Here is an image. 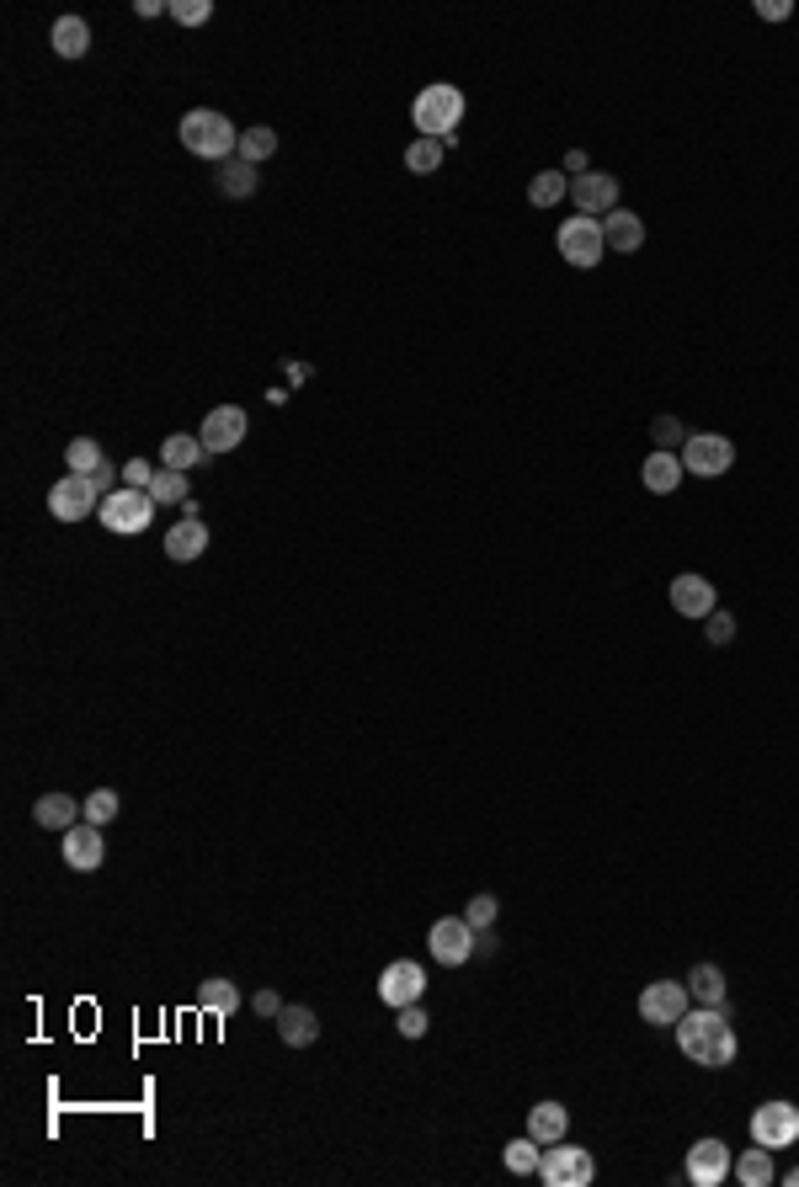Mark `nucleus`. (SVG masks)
<instances>
[{
	"instance_id": "obj_18",
	"label": "nucleus",
	"mask_w": 799,
	"mask_h": 1187,
	"mask_svg": "<svg viewBox=\"0 0 799 1187\" xmlns=\"http://www.w3.org/2000/svg\"><path fill=\"white\" fill-rule=\"evenodd\" d=\"M166 554H171L177 565L203 559V554H209V527H203V517H182L177 527H166Z\"/></svg>"
},
{
	"instance_id": "obj_3",
	"label": "nucleus",
	"mask_w": 799,
	"mask_h": 1187,
	"mask_svg": "<svg viewBox=\"0 0 799 1187\" xmlns=\"http://www.w3.org/2000/svg\"><path fill=\"white\" fill-rule=\"evenodd\" d=\"M182 145L187 154H198V160H209V165H224V160H235L241 150V128L214 113V107H192L182 118Z\"/></svg>"
},
{
	"instance_id": "obj_42",
	"label": "nucleus",
	"mask_w": 799,
	"mask_h": 1187,
	"mask_svg": "<svg viewBox=\"0 0 799 1187\" xmlns=\"http://www.w3.org/2000/svg\"><path fill=\"white\" fill-rule=\"evenodd\" d=\"M150 480H155V463H150V458H128V463H124V485L128 490H150Z\"/></svg>"
},
{
	"instance_id": "obj_5",
	"label": "nucleus",
	"mask_w": 799,
	"mask_h": 1187,
	"mask_svg": "<svg viewBox=\"0 0 799 1187\" xmlns=\"http://www.w3.org/2000/svg\"><path fill=\"white\" fill-rule=\"evenodd\" d=\"M554 250L571 261V267H597L603 256H608V240H603V218H586V214H576V218H565L560 229H554Z\"/></svg>"
},
{
	"instance_id": "obj_12",
	"label": "nucleus",
	"mask_w": 799,
	"mask_h": 1187,
	"mask_svg": "<svg viewBox=\"0 0 799 1187\" xmlns=\"http://www.w3.org/2000/svg\"><path fill=\"white\" fill-rule=\"evenodd\" d=\"M49 512L60 522H81V517H96L102 512V495L86 474H64L60 485L49 490Z\"/></svg>"
},
{
	"instance_id": "obj_11",
	"label": "nucleus",
	"mask_w": 799,
	"mask_h": 1187,
	"mask_svg": "<svg viewBox=\"0 0 799 1187\" xmlns=\"http://www.w3.org/2000/svg\"><path fill=\"white\" fill-rule=\"evenodd\" d=\"M422 991H427V970L416 964V959H395V964H384L379 974V1002L384 1006H416L422 1002Z\"/></svg>"
},
{
	"instance_id": "obj_2",
	"label": "nucleus",
	"mask_w": 799,
	"mask_h": 1187,
	"mask_svg": "<svg viewBox=\"0 0 799 1187\" xmlns=\"http://www.w3.org/2000/svg\"><path fill=\"white\" fill-rule=\"evenodd\" d=\"M411 122H416V139H443L454 150L459 145V122H464V92L448 86V81H432L427 92L411 101Z\"/></svg>"
},
{
	"instance_id": "obj_39",
	"label": "nucleus",
	"mask_w": 799,
	"mask_h": 1187,
	"mask_svg": "<svg viewBox=\"0 0 799 1187\" xmlns=\"http://www.w3.org/2000/svg\"><path fill=\"white\" fill-rule=\"evenodd\" d=\"M171 17H177L182 28H203V22L214 17V0H171Z\"/></svg>"
},
{
	"instance_id": "obj_19",
	"label": "nucleus",
	"mask_w": 799,
	"mask_h": 1187,
	"mask_svg": "<svg viewBox=\"0 0 799 1187\" xmlns=\"http://www.w3.org/2000/svg\"><path fill=\"white\" fill-rule=\"evenodd\" d=\"M603 240H608V250H618V256H635V250L646 245V218L629 214V208H614V214L603 218Z\"/></svg>"
},
{
	"instance_id": "obj_21",
	"label": "nucleus",
	"mask_w": 799,
	"mask_h": 1187,
	"mask_svg": "<svg viewBox=\"0 0 799 1187\" xmlns=\"http://www.w3.org/2000/svg\"><path fill=\"white\" fill-rule=\"evenodd\" d=\"M277 1038H283L288 1049H309V1044L320 1038V1017H315L309 1006H283V1012H277Z\"/></svg>"
},
{
	"instance_id": "obj_25",
	"label": "nucleus",
	"mask_w": 799,
	"mask_h": 1187,
	"mask_svg": "<svg viewBox=\"0 0 799 1187\" xmlns=\"http://www.w3.org/2000/svg\"><path fill=\"white\" fill-rule=\"evenodd\" d=\"M54 54H60V60H86V54H92V28H86V17H60V22H54Z\"/></svg>"
},
{
	"instance_id": "obj_4",
	"label": "nucleus",
	"mask_w": 799,
	"mask_h": 1187,
	"mask_svg": "<svg viewBox=\"0 0 799 1187\" xmlns=\"http://www.w3.org/2000/svg\"><path fill=\"white\" fill-rule=\"evenodd\" d=\"M155 512H160V506H155L150 490L118 485L113 495H102V512H96V517H102V527H107V533H124V538H134V533H145V527L155 522Z\"/></svg>"
},
{
	"instance_id": "obj_32",
	"label": "nucleus",
	"mask_w": 799,
	"mask_h": 1187,
	"mask_svg": "<svg viewBox=\"0 0 799 1187\" xmlns=\"http://www.w3.org/2000/svg\"><path fill=\"white\" fill-rule=\"evenodd\" d=\"M64 463H70V474H86V480H92L96 469L107 463V453H102V442H96V437H75V442L64 448Z\"/></svg>"
},
{
	"instance_id": "obj_44",
	"label": "nucleus",
	"mask_w": 799,
	"mask_h": 1187,
	"mask_svg": "<svg viewBox=\"0 0 799 1187\" xmlns=\"http://www.w3.org/2000/svg\"><path fill=\"white\" fill-rule=\"evenodd\" d=\"M789 11H795L789 0H757V17H763V22H784Z\"/></svg>"
},
{
	"instance_id": "obj_47",
	"label": "nucleus",
	"mask_w": 799,
	"mask_h": 1187,
	"mask_svg": "<svg viewBox=\"0 0 799 1187\" xmlns=\"http://www.w3.org/2000/svg\"><path fill=\"white\" fill-rule=\"evenodd\" d=\"M475 953H480V959H486V953H496V932H491V927H486V932L475 938Z\"/></svg>"
},
{
	"instance_id": "obj_8",
	"label": "nucleus",
	"mask_w": 799,
	"mask_h": 1187,
	"mask_svg": "<svg viewBox=\"0 0 799 1187\" xmlns=\"http://www.w3.org/2000/svg\"><path fill=\"white\" fill-rule=\"evenodd\" d=\"M752 1140H757V1145H768V1151H789V1145H799V1108L795 1102H784V1097L763 1102V1108L752 1113Z\"/></svg>"
},
{
	"instance_id": "obj_41",
	"label": "nucleus",
	"mask_w": 799,
	"mask_h": 1187,
	"mask_svg": "<svg viewBox=\"0 0 799 1187\" xmlns=\"http://www.w3.org/2000/svg\"><path fill=\"white\" fill-rule=\"evenodd\" d=\"M704 623H709V644H731V640H736V618H731L725 608H714Z\"/></svg>"
},
{
	"instance_id": "obj_16",
	"label": "nucleus",
	"mask_w": 799,
	"mask_h": 1187,
	"mask_svg": "<svg viewBox=\"0 0 799 1187\" xmlns=\"http://www.w3.org/2000/svg\"><path fill=\"white\" fill-rule=\"evenodd\" d=\"M571 197H576V208H582L586 218H608L618 208V177H608V171H586V177L571 182Z\"/></svg>"
},
{
	"instance_id": "obj_31",
	"label": "nucleus",
	"mask_w": 799,
	"mask_h": 1187,
	"mask_svg": "<svg viewBox=\"0 0 799 1187\" xmlns=\"http://www.w3.org/2000/svg\"><path fill=\"white\" fill-rule=\"evenodd\" d=\"M443 154H448V145H443V139H411V145H405V171L432 177V171L443 165Z\"/></svg>"
},
{
	"instance_id": "obj_10",
	"label": "nucleus",
	"mask_w": 799,
	"mask_h": 1187,
	"mask_svg": "<svg viewBox=\"0 0 799 1187\" xmlns=\"http://www.w3.org/2000/svg\"><path fill=\"white\" fill-rule=\"evenodd\" d=\"M475 938H480V932H475L464 916H443V921H432L427 948H432V959H437V964L459 970V964H469V959H475Z\"/></svg>"
},
{
	"instance_id": "obj_9",
	"label": "nucleus",
	"mask_w": 799,
	"mask_h": 1187,
	"mask_svg": "<svg viewBox=\"0 0 799 1187\" xmlns=\"http://www.w3.org/2000/svg\"><path fill=\"white\" fill-rule=\"evenodd\" d=\"M688 1006H693V996H688L682 980H650L646 991H640V1017H646L650 1028H677L688 1017Z\"/></svg>"
},
{
	"instance_id": "obj_35",
	"label": "nucleus",
	"mask_w": 799,
	"mask_h": 1187,
	"mask_svg": "<svg viewBox=\"0 0 799 1187\" xmlns=\"http://www.w3.org/2000/svg\"><path fill=\"white\" fill-rule=\"evenodd\" d=\"M565 192H571L565 171H539V177L528 182V203H533V208H554V203H560Z\"/></svg>"
},
{
	"instance_id": "obj_45",
	"label": "nucleus",
	"mask_w": 799,
	"mask_h": 1187,
	"mask_svg": "<svg viewBox=\"0 0 799 1187\" xmlns=\"http://www.w3.org/2000/svg\"><path fill=\"white\" fill-rule=\"evenodd\" d=\"M256 1012H262V1017H277V1012H283V1002H277V991H256Z\"/></svg>"
},
{
	"instance_id": "obj_28",
	"label": "nucleus",
	"mask_w": 799,
	"mask_h": 1187,
	"mask_svg": "<svg viewBox=\"0 0 799 1187\" xmlns=\"http://www.w3.org/2000/svg\"><path fill=\"white\" fill-rule=\"evenodd\" d=\"M198 1006H203L209 1017H235V1012H241V985H235V980H203V985H198Z\"/></svg>"
},
{
	"instance_id": "obj_38",
	"label": "nucleus",
	"mask_w": 799,
	"mask_h": 1187,
	"mask_svg": "<svg viewBox=\"0 0 799 1187\" xmlns=\"http://www.w3.org/2000/svg\"><path fill=\"white\" fill-rule=\"evenodd\" d=\"M496 916H501V900H496V895H475V900L464 906V921H469L475 932H486V927H496Z\"/></svg>"
},
{
	"instance_id": "obj_22",
	"label": "nucleus",
	"mask_w": 799,
	"mask_h": 1187,
	"mask_svg": "<svg viewBox=\"0 0 799 1187\" xmlns=\"http://www.w3.org/2000/svg\"><path fill=\"white\" fill-rule=\"evenodd\" d=\"M640 480H646L650 495H672V490L688 480V469H682L677 453H661V448H656V453L646 458V469H640Z\"/></svg>"
},
{
	"instance_id": "obj_27",
	"label": "nucleus",
	"mask_w": 799,
	"mask_h": 1187,
	"mask_svg": "<svg viewBox=\"0 0 799 1187\" xmlns=\"http://www.w3.org/2000/svg\"><path fill=\"white\" fill-rule=\"evenodd\" d=\"M682 985H688L693 1006H725V970H720V964H699Z\"/></svg>"
},
{
	"instance_id": "obj_36",
	"label": "nucleus",
	"mask_w": 799,
	"mask_h": 1187,
	"mask_svg": "<svg viewBox=\"0 0 799 1187\" xmlns=\"http://www.w3.org/2000/svg\"><path fill=\"white\" fill-rule=\"evenodd\" d=\"M650 437H656V448H661V453H682L688 427H682L677 416H656V421H650Z\"/></svg>"
},
{
	"instance_id": "obj_48",
	"label": "nucleus",
	"mask_w": 799,
	"mask_h": 1187,
	"mask_svg": "<svg viewBox=\"0 0 799 1187\" xmlns=\"http://www.w3.org/2000/svg\"><path fill=\"white\" fill-rule=\"evenodd\" d=\"M134 11H139V17H160V11H171V6H166V0H139Z\"/></svg>"
},
{
	"instance_id": "obj_30",
	"label": "nucleus",
	"mask_w": 799,
	"mask_h": 1187,
	"mask_svg": "<svg viewBox=\"0 0 799 1187\" xmlns=\"http://www.w3.org/2000/svg\"><path fill=\"white\" fill-rule=\"evenodd\" d=\"M150 495H155V506H182L187 495H192V485H187V474L182 469H155V480H150Z\"/></svg>"
},
{
	"instance_id": "obj_17",
	"label": "nucleus",
	"mask_w": 799,
	"mask_h": 1187,
	"mask_svg": "<svg viewBox=\"0 0 799 1187\" xmlns=\"http://www.w3.org/2000/svg\"><path fill=\"white\" fill-rule=\"evenodd\" d=\"M667 597H672V608L682 612V618H709V612L720 608V591H714V580L709 576H672V586H667Z\"/></svg>"
},
{
	"instance_id": "obj_29",
	"label": "nucleus",
	"mask_w": 799,
	"mask_h": 1187,
	"mask_svg": "<svg viewBox=\"0 0 799 1187\" xmlns=\"http://www.w3.org/2000/svg\"><path fill=\"white\" fill-rule=\"evenodd\" d=\"M256 182H262V177H256V165H246L241 154H235V160H224V165L214 171V186L224 192V197H251Z\"/></svg>"
},
{
	"instance_id": "obj_34",
	"label": "nucleus",
	"mask_w": 799,
	"mask_h": 1187,
	"mask_svg": "<svg viewBox=\"0 0 799 1187\" xmlns=\"http://www.w3.org/2000/svg\"><path fill=\"white\" fill-rule=\"evenodd\" d=\"M241 160H246V165H262V160H273L277 154V133L273 128H267V122H256V128H246V133H241Z\"/></svg>"
},
{
	"instance_id": "obj_37",
	"label": "nucleus",
	"mask_w": 799,
	"mask_h": 1187,
	"mask_svg": "<svg viewBox=\"0 0 799 1187\" xmlns=\"http://www.w3.org/2000/svg\"><path fill=\"white\" fill-rule=\"evenodd\" d=\"M81 810H86V821H92V825H107V821H118V810H124V799H118V793H113V789H96L92 799L81 804Z\"/></svg>"
},
{
	"instance_id": "obj_33",
	"label": "nucleus",
	"mask_w": 799,
	"mask_h": 1187,
	"mask_svg": "<svg viewBox=\"0 0 799 1187\" xmlns=\"http://www.w3.org/2000/svg\"><path fill=\"white\" fill-rule=\"evenodd\" d=\"M539 1161H544V1145H539L533 1134H523V1140L507 1145V1172H512V1177H539Z\"/></svg>"
},
{
	"instance_id": "obj_23",
	"label": "nucleus",
	"mask_w": 799,
	"mask_h": 1187,
	"mask_svg": "<svg viewBox=\"0 0 799 1187\" xmlns=\"http://www.w3.org/2000/svg\"><path fill=\"white\" fill-rule=\"evenodd\" d=\"M565 1129H571V1108H565V1102H539V1108L528 1113V1134H533L539 1145L565 1140Z\"/></svg>"
},
{
	"instance_id": "obj_13",
	"label": "nucleus",
	"mask_w": 799,
	"mask_h": 1187,
	"mask_svg": "<svg viewBox=\"0 0 799 1187\" xmlns=\"http://www.w3.org/2000/svg\"><path fill=\"white\" fill-rule=\"evenodd\" d=\"M731 1166H736V1161H731V1145H725V1140H699V1145L688 1151V1166H682V1172H688L693 1187H720L731 1177Z\"/></svg>"
},
{
	"instance_id": "obj_6",
	"label": "nucleus",
	"mask_w": 799,
	"mask_h": 1187,
	"mask_svg": "<svg viewBox=\"0 0 799 1187\" xmlns=\"http://www.w3.org/2000/svg\"><path fill=\"white\" fill-rule=\"evenodd\" d=\"M539 1177H544L550 1187H592L597 1183V1161H592L586 1145H565V1140H554V1145H544Z\"/></svg>"
},
{
	"instance_id": "obj_49",
	"label": "nucleus",
	"mask_w": 799,
	"mask_h": 1187,
	"mask_svg": "<svg viewBox=\"0 0 799 1187\" xmlns=\"http://www.w3.org/2000/svg\"><path fill=\"white\" fill-rule=\"evenodd\" d=\"M784 1183H789V1187H799V1166H795V1172H789V1177H784Z\"/></svg>"
},
{
	"instance_id": "obj_24",
	"label": "nucleus",
	"mask_w": 799,
	"mask_h": 1187,
	"mask_svg": "<svg viewBox=\"0 0 799 1187\" xmlns=\"http://www.w3.org/2000/svg\"><path fill=\"white\" fill-rule=\"evenodd\" d=\"M81 815H86V810H81L70 793H43V799L32 804V821L49 825V831H70V825L81 821Z\"/></svg>"
},
{
	"instance_id": "obj_46",
	"label": "nucleus",
	"mask_w": 799,
	"mask_h": 1187,
	"mask_svg": "<svg viewBox=\"0 0 799 1187\" xmlns=\"http://www.w3.org/2000/svg\"><path fill=\"white\" fill-rule=\"evenodd\" d=\"M565 171H571V177H586V171H592L586 150H571V154H565Z\"/></svg>"
},
{
	"instance_id": "obj_1",
	"label": "nucleus",
	"mask_w": 799,
	"mask_h": 1187,
	"mask_svg": "<svg viewBox=\"0 0 799 1187\" xmlns=\"http://www.w3.org/2000/svg\"><path fill=\"white\" fill-rule=\"evenodd\" d=\"M677 1049L704 1070H725L736 1060V1028H731V1006H688V1017L677 1023Z\"/></svg>"
},
{
	"instance_id": "obj_43",
	"label": "nucleus",
	"mask_w": 799,
	"mask_h": 1187,
	"mask_svg": "<svg viewBox=\"0 0 799 1187\" xmlns=\"http://www.w3.org/2000/svg\"><path fill=\"white\" fill-rule=\"evenodd\" d=\"M92 485H96V495H113V490L124 485V474H118L113 463H102V469H96V474H92Z\"/></svg>"
},
{
	"instance_id": "obj_7",
	"label": "nucleus",
	"mask_w": 799,
	"mask_h": 1187,
	"mask_svg": "<svg viewBox=\"0 0 799 1187\" xmlns=\"http://www.w3.org/2000/svg\"><path fill=\"white\" fill-rule=\"evenodd\" d=\"M682 469L688 474H699V480H720V474H731V463H736V442L731 437H720V431H688V442H682Z\"/></svg>"
},
{
	"instance_id": "obj_20",
	"label": "nucleus",
	"mask_w": 799,
	"mask_h": 1187,
	"mask_svg": "<svg viewBox=\"0 0 799 1187\" xmlns=\"http://www.w3.org/2000/svg\"><path fill=\"white\" fill-rule=\"evenodd\" d=\"M160 463H166V469H182V474H192V469H209V463H214V453L203 448V437H187V431H177V437H166Z\"/></svg>"
},
{
	"instance_id": "obj_14",
	"label": "nucleus",
	"mask_w": 799,
	"mask_h": 1187,
	"mask_svg": "<svg viewBox=\"0 0 799 1187\" xmlns=\"http://www.w3.org/2000/svg\"><path fill=\"white\" fill-rule=\"evenodd\" d=\"M246 410H241V405H219V410H209V416H203V431H198V437H203V448H209V453H230V448H241V442H246Z\"/></svg>"
},
{
	"instance_id": "obj_40",
	"label": "nucleus",
	"mask_w": 799,
	"mask_h": 1187,
	"mask_svg": "<svg viewBox=\"0 0 799 1187\" xmlns=\"http://www.w3.org/2000/svg\"><path fill=\"white\" fill-rule=\"evenodd\" d=\"M395 1028H400V1034H405V1038H422V1034H427V1028H432V1017H427V1012H422V1002H416V1006H400Z\"/></svg>"
},
{
	"instance_id": "obj_26",
	"label": "nucleus",
	"mask_w": 799,
	"mask_h": 1187,
	"mask_svg": "<svg viewBox=\"0 0 799 1187\" xmlns=\"http://www.w3.org/2000/svg\"><path fill=\"white\" fill-rule=\"evenodd\" d=\"M731 1177H736L741 1187H768L773 1177H778V1172H773V1151L752 1140V1151H741V1161L731 1166Z\"/></svg>"
},
{
	"instance_id": "obj_15",
	"label": "nucleus",
	"mask_w": 799,
	"mask_h": 1187,
	"mask_svg": "<svg viewBox=\"0 0 799 1187\" xmlns=\"http://www.w3.org/2000/svg\"><path fill=\"white\" fill-rule=\"evenodd\" d=\"M60 836H64L60 853H64V863H70L75 874H92V868H102V857H107V847H102V825L75 821L70 831H60Z\"/></svg>"
}]
</instances>
